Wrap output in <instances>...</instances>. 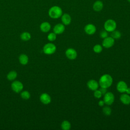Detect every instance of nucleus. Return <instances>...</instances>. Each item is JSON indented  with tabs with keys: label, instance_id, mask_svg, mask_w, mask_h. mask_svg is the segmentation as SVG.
Here are the masks:
<instances>
[{
	"label": "nucleus",
	"instance_id": "obj_1",
	"mask_svg": "<svg viewBox=\"0 0 130 130\" xmlns=\"http://www.w3.org/2000/svg\"><path fill=\"white\" fill-rule=\"evenodd\" d=\"M113 83V78L112 76L107 74L103 75L99 81V85L101 87L108 88L110 87Z\"/></svg>",
	"mask_w": 130,
	"mask_h": 130
},
{
	"label": "nucleus",
	"instance_id": "obj_2",
	"mask_svg": "<svg viewBox=\"0 0 130 130\" xmlns=\"http://www.w3.org/2000/svg\"><path fill=\"white\" fill-rule=\"evenodd\" d=\"M48 15L51 18L57 19L62 15V10L59 6H54L49 9Z\"/></svg>",
	"mask_w": 130,
	"mask_h": 130
},
{
	"label": "nucleus",
	"instance_id": "obj_3",
	"mask_svg": "<svg viewBox=\"0 0 130 130\" xmlns=\"http://www.w3.org/2000/svg\"><path fill=\"white\" fill-rule=\"evenodd\" d=\"M104 27L105 29L108 32H112L116 29L117 24L115 20L113 19H109L105 21Z\"/></svg>",
	"mask_w": 130,
	"mask_h": 130
},
{
	"label": "nucleus",
	"instance_id": "obj_4",
	"mask_svg": "<svg viewBox=\"0 0 130 130\" xmlns=\"http://www.w3.org/2000/svg\"><path fill=\"white\" fill-rule=\"evenodd\" d=\"M56 50V46L51 43L46 44L43 48V52L47 55H51L55 53Z\"/></svg>",
	"mask_w": 130,
	"mask_h": 130
},
{
	"label": "nucleus",
	"instance_id": "obj_5",
	"mask_svg": "<svg viewBox=\"0 0 130 130\" xmlns=\"http://www.w3.org/2000/svg\"><path fill=\"white\" fill-rule=\"evenodd\" d=\"M115 97L113 93L111 92H107L104 95V99L105 104L108 106L111 105L114 102Z\"/></svg>",
	"mask_w": 130,
	"mask_h": 130
},
{
	"label": "nucleus",
	"instance_id": "obj_6",
	"mask_svg": "<svg viewBox=\"0 0 130 130\" xmlns=\"http://www.w3.org/2000/svg\"><path fill=\"white\" fill-rule=\"evenodd\" d=\"M115 43V39L111 37H107L104 39L102 42V46L105 48H110L112 47Z\"/></svg>",
	"mask_w": 130,
	"mask_h": 130
},
{
	"label": "nucleus",
	"instance_id": "obj_7",
	"mask_svg": "<svg viewBox=\"0 0 130 130\" xmlns=\"http://www.w3.org/2000/svg\"><path fill=\"white\" fill-rule=\"evenodd\" d=\"M11 88L14 92L19 93L22 90L23 88V85L19 81H15L11 84Z\"/></svg>",
	"mask_w": 130,
	"mask_h": 130
},
{
	"label": "nucleus",
	"instance_id": "obj_8",
	"mask_svg": "<svg viewBox=\"0 0 130 130\" xmlns=\"http://www.w3.org/2000/svg\"><path fill=\"white\" fill-rule=\"evenodd\" d=\"M65 54L66 57L71 60H74L76 58L77 56V53L75 49L70 48L66 50L65 52Z\"/></svg>",
	"mask_w": 130,
	"mask_h": 130
},
{
	"label": "nucleus",
	"instance_id": "obj_9",
	"mask_svg": "<svg viewBox=\"0 0 130 130\" xmlns=\"http://www.w3.org/2000/svg\"><path fill=\"white\" fill-rule=\"evenodd\" d=\"M96 30L95 26L91 23H89L86 25L84 27V31L85 33L89 35L94 34Z\"/></svg>",
	"mask_w": 130,
	"mask_h": 130
},
{
	"label": "nucleus",
	"instance_id": "obj_10",
	"mask_svg": "<svg viewBox=\"0 0 130 130\" xmlns=\"http://www.w3.org/2000/svg\"><path fill=\"white\" fill-rule=\"evenodd\" d=\"M128 86L125 82L123 81H119L116 85V89L117 91L120 93H124Z\"/></svg>",
	"mask_w": 130,
	"mask_h": 130
},
{
	"label": "nucleus",
	"instance_id": "obj_11",
	"mask_svg": "<svg viewBox=\"0 0 130 130\" xmlns=\"http://www.w3.org/2000/svg\"><path fill=\"white\" fill-rule=\"evenodd\" d=\"M87 86L90 90L94 91L98 89L99 86V84L96 80L93 79H91L87 82Z\"/></svg>",
	"mask_w": 130,
	"mask_h": 130
},
{
	"label": "nucleus",
	"instance_id": "obj_12",
	"mask_svg": "<svg viewBox=\"0 0 130 130\" xmlns=\"http://www.w3.org/2000/svg\"><path fill=\"white\" fill-rule=\"evenodd\" d=\"M65 30L64 25L62 23H58L53 27V32L56 35L62 34Z\"/></svg>",
	"mask_w": 130,
	"mask_h": 130
},
{
	"label": "nucleus",
	"instance_id": "obj_13",
	"mask_svg": "<svg viewBox=\"0 0 130 130\" xmlns=\"http://www.w3.org/2000/svg\"><path fill=\"white\" fill-rule=\"evenodd\" d=\"M40 100L43 104L47 105L51 102V98L48 93H43L40 96Z\"/></svg>",
	"mask_w": 130,
	"mask_h": 130
},
{
	"label": "nucleus",
	"instance_id": "obj_14",
	"mask_svg": "<svg viewBox=\"0 0 130 130\" xmlns=\"http://www.w3.org/2000/svg\"><path fill=\"white\" fill-rule=\"evenodd\" d=\"M61 20L62 24L65 25H68L71 23L72 18L71 16L69 14L64 13L61 15Z\"/></svg>",
	"mask_w": 130,
	"mask_h": 130
},
{
	"label": "nucleus",
	"instance_id": "obj_15",
	"mask_svg": "<svg viewBox=\"0 0 130 130\" xmlns=\"http://www.w3.org/2000/svg\"><path fill=\"white\" fill-rule=\"evenodd\" d=\"M121 102L124 105H128L130 104V95L127 93H122L120 96Z\"/></svg>",
	"mask_w": 130,
	"mask_h": 130
},
{
	"label": "nucleus",
	"instance_id": "obj_16",
	"mask_svg": "<svg viewBox=\"0 0 130 130\" xmlns=\"http://www.w3.org/2000/svg\"><path fill=\"white\" fill-rule=\"evenodd\" d=\"M104 7V4L103 2L101 1H95L93 5V9L96 12L101 11Z\"/></svg>",
	"mask_w": 130,
	"mask_h": 130
},
{
	"label": "nucleus",
	"instance_id": "obj_17",
	"mask_svg": "<svg viewBox=\"0 0 130 130\" xmlns=\"http://www.w3.org/2000/svg\"><path fill=\"white\" fill-rule=\"evenodd\" d=\"M40 29L44 32H48L51 29V25L48 22H43L40 25Z\"/></svg>",
	"mask_w": 130,
	"mask_h": 130
},
{
	"label": "nucleus",
	"instance_id": "obj_18",
	"mask_svg": "<svg viewBox=\"0 0 130 130\" xmlns=\"http://www.w3.org/2000/svg\"><path fill=\"white\" fill-rule=\"evenodd\" d=\"M19 61L21 64L25 65L28 62V57L26 54H22L19 57Z\"/></svg>",
	"mask_w": 130,
	"mask_h": 130
},
{
	"label": "nucleus",
	"instance_id": "obj_19",
	"mask_svg": "<svg viewBox=\"0 0 130 130\" xmlns=\"http://www.w3.org/2000/svg\"><path fill=\"white\" fill-rule=\"evenodd\" d=\"M71 127L70 122L68 120H64L61 124V128L63 130H69Z\"/></svg>",
	"mask_w": 130,
	"mask_h": 130
},
{
	"label": "nucleus",
	"instance_id": "obj_20",
	"mask_svg": "<svg viewBox=\"0 0 130 130\" xmlns=\"http://www.w3.org/2000/svg\"><path fill=\"white\" fill-rule=\"evenodd\" d=\"M17 72L14 71H12L8 74L7 77L8 80L10 81H12V80H14L17 77Z\"/></svg>",
	"mask_w": 130,
	"mask_h": 130
},
{
	"label": "nucleus",
	"instance_id": "obj_21",
	"mask_svg": "<svg viewBox=\"0 0 130 130\" xmlns=\"http://www.w3.org/2000/svg\"><path fill=\"white\" fill-rule=\"evenodd\" d=\"M20 38L22 40L24 41H27L30 40L31 38V35L28 32H23L21 34Z\"/></svg>",
	"mask_w": 130,
	"mask_h": 130
},
{
	"label": "nucleus",
	"instance_id": "obj_22",
	"mask_svg": "<svg viewBox=\"0 0 130 130\" xmlns=\"http://www.w3.org/2000/svg\"><path fill=\"white\" fill-rule=\"evenodd\" d=\"M121 34L120 32L118 30H114V31L111 32V37H112L114 39H118L121 37Z\"/></svg>",
	"mask_w": 130,
	"mask_h": 130
},
{
	"label": "nucleus",
	"instance_id": "obj_23",
	"mask_svg": "<svg viewBox=\"0 0 130 130\" xmlns=\"http://www.w3.org/2000/svg\"><path fill=\"white\" fill-rule=\"evenodd\" d=\"M103 112L104 115L106 116H109L112 113V110L110 107L107 105L103 108Z\"/></svg>",
	"mask_w": 130,
	"mask_h": 130
},
{
	"label": "nucleus",
	"instance_id": "obj_24",
	"mask_svg": "<svg viewBox=\"0 0 130 130\" xmlns=\"http://www.w3.org/2000/svg\"><path fill=\"white\" fill-rule=\"evenodd\" d=\"M93 50L96 53H100L102 51L103 47L101 45L96 44L93 46Z\"/></svg>",
	"mask_w": 130,
	"mask_h": 130
},
{
	"label": "nucleus",
	"instance_id": "obj_25",
	"mask_svg": "<svg viewBox=\"0 0 130 130\" xmlns=\"http://www.w3.org/2000/svg\"><path fill=\"white\" fill-rule=\"evenodd\" d=\"M21 97L24 100H27L29 99L30 98V94L29 93V92L27 91H22L21 94H20Z\"/></svg>",
	"mask_w": 130,
	"mask_h": 130
},
{
	"label": "nucleus",
	"instance_id": "obj_26",
	"mask_svg": "<svg viewBox=\"0 0 130 130\" xmlns=\"http://www.w3.org/2000/svg\"><path fill=\"white\" fill-rule=\"evenodd\" d=\"M47 39L49 41L53 42L56 39V34L53 32H50L48 34L47 36Z\"/></svg>",
	"mask_w": 130,
	"mask_h": 130
},
{
	"label": "nucleus",
	"instance_id": "obj_27",
	"mask_svg": "<svg viewBox=\"0 0 130 130\" xmlns=\"http://www.w3.org/2000/svg\"><path fill=\"white\" fill-rule=\"evenodd\" d=\"M93 95L96 99H100L102 96L103 94H102V92H101V91L100 90V89H98L94 91Z\"/></svg>",
	"mask_w": 130,
	"mask_h": 130
},
{
	"label": "nucleus",
	"instance_id": "obj_28",
	"mask_svg": "<svg viewBox=\"0 0 130 130\" xmlns=\"http://www.w3.org/2000/svg\"><path fill=\"white\" fill-rule=\"evenodd\" d=\"M100 36L101 38H103V39L106 38L108 36V31H106L105 29L102 30L100 33Z\"/></svg>",
	"mask_w": 130,
	"mask_h": 130
},
{
	"label": "nucleus",
	"instance_id": "obj_29",
	"mask_svg": "<svg viewBox=\"0 0 130 130\" xmlns=\"http://www.w3.org/2000/svg\"><path fill=\"white\" fill-rule=\"evenodd\" d=\"M100 90L101 91V92H102L103 95H104L107 91V88H103V87H101V88L100 89Z\"/></svg>",
	"mask_w": 130,
	"mask_h": 130
},
{
	"label": "nucleus",
	"instance_id": "obj_30",
	"mask_svg": "<svg viewBox=\"0 0 130 130\" xmlns=\"http://www.w3.org/2000/svg\"><path fill=\"white\" fill-rule=\"evenodd\" d=\"M98 105L100 107H103L105 105V103L104 101L103 100H100L99 101V102H98Z\"/></svg>",
	"mask_w": 130,
	"mask_h": 130
},
{
	"label": "nucleus",
	"instance_id": "obj_31",
	"mask_svg": "<svg viewBox=\"0 0 130 130\" xmlns=\"http://www.w3.org/2000/svg\"><path fill=\"white\" fill-rule=\"evenodd\" d=\"M125 93L128 94H130V87H127V88L125 91Z\"/></svg>",
	"mask_w": 130,
	"mask_h": 130
},
{
	"label": "nucleus",
	"instance_id": "obj_32",
	"mask_svg": "<svg viewBox=\"0 0 130 130\" xmlns=\"http://www.w3.org/2000/svg\"><path fill=\"white\" fill-rule=\"evenodd\" d=\"M127 1L128 2H129V3H130V0H127Z\"/></svg>",
	"mask_w": 130,
	"mask_h": 130
}]
</instances>
